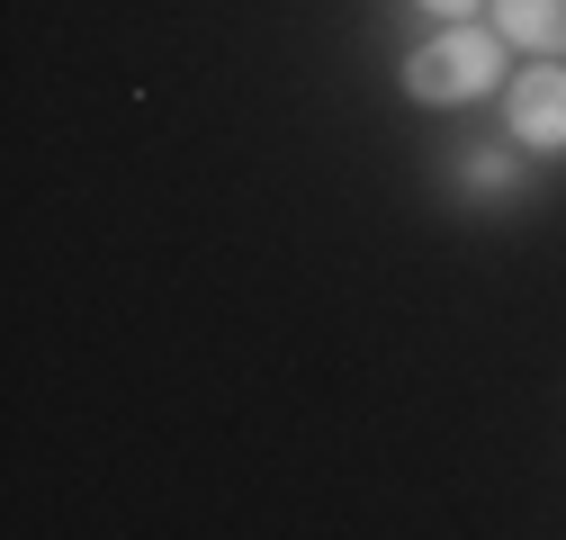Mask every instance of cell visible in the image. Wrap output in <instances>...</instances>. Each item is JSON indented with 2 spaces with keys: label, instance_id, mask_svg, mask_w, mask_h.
I'll return each mask as SVG.
<instances>
[{
  "label": "cell",
  "instance_id": "cell-1",
  "mask_svg": "<svg viewBox=\"0 0 566 540\" xmlns=\"http://www.w3.org/2000/svg\"><path fill=\"white\" fill-rule=\"evenodd\" d=\"M494 82H504V45L476 37V28H450V37H432V45L405 54V91L432 100V108L476 100V91H494Z\"/></svg>",
  "mask_w": 566,
  "mask_h": 540
},
{
  "label": "cell",
  "instance_id": "cell-2",
  "mask_svg": "<svg viewBox=\"0 0 566 540\" xmlns=\"http://www.w3.org/2000/svg\"><path fill=\"white\" fill-rule=\"evenodd\" d=\"M513 135H522V145H539V154H566V63L548 54L539 63V73H522L513 82Z\"/></svg>",
  "mask_w": 566,
  "mask_h": 540
},
{
  "label": "cell",
  "instance_id": "cell-3",
  "mask_svg": "<svg viewBox=\"0 0 566 540\" xmlns=\"http://www.w3.org/2000/svg\"><path fill=\"white\" fill-rule=\"evenodd\" d=\"M494 19L531 54H566V0H494Z\"/></svg>",
  "mask_w": 566,
  "mask_h": 540
},
{
  "label": "cell",
  "instance_id": "cell-4",
  "mask_svg": "<svg viewBox=\"0 0 566 540\" xmlns=\"http://www.w3.org/2000/svg\"><path fill=\"white\" fill-rule=\"evenodd\" d=\"M468 163H476V189H504V180H513V163H504V154H468Z\"/></svg>",
  "mask_w": 566,
  "mask_h": 540
},
{
  "label": "cell",
  "instance_id": "cell-5",
  "mask_svg": "<svg viewBox=\"0 0 566 540\" xmlns=\"http://www.w3.org/2000/svg\"><path fill=\"white\" fill-rule=\"evenodd\" d=\"M422 10H432V19H468V10H476V0H422Z\"/></svg>",
  "mask_w": 566,
  "mask_h": 540
}]
</instances>
